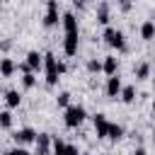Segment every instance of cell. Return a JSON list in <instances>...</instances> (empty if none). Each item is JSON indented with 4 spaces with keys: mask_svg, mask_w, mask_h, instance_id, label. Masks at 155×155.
Wrapping results in <instances>:
<instances>
[{
    "mask_svg": "<svg viewBox=\"0 0 155 155\" xmlns=\"http://www.w3.org/2000/svg\"><path fill=\"white\" fill-rule=\"evenodd\" d=\"M82 121H85V109L78 107V104H73V107L68 104L65 107V126L68 128H78Z\"/></svg>",
    "mask_w": 155,
    "mask_h": 155,
    "instance_id": "obj_1",
    "label": "cell"
},
{
    "mask_svg": "<svg viewBox=\"0 0 155 155\" xmlns=\"http://www.w3.org/2000/svg\"><path fill=\"white\" fill-rule=\"evenodd\" d=\"M104 41H107L111 48H116V51H124V48H126L124 34H121L119 29H114V27H107V29H104Z\"/></svg>",
    "mask_w": 155,
    "mask_h": 155,
    "instance_id": "obj_2",
    "label": "cell"
},
{
    "mask_svg": "<svg viewBox=\"0 0 155 155\" xmlns=\"http://www.w3.org/2000/svg\"><path fill=\"white\" fill-rule=\"evenodd\" d=\"M41 65L46 68V82H48V85H56V82H58L56 56H53V53H46V56H41Z\"/></svg>",
    "mask_w": 155,
    "mask_h": 155,
    "instance_id": "obj_3",
    "label": "cell"
},
{
    "mask_svg": "<svg viewBox=\"0 0 155 155\" xmlns=\"http://www.w3.org/2000/svg\"><path fill=\"white\" fill-rule=\"evenodd\" d=\"M44 24H46V27H56V24H58V2H56V0H48Z\"/></svg>",
    "mask_w": 155,
    "mask_h": 155,
    "instance_id": "obj_4",
    "label": "cell"
},
{
    "mask_svg": "<svg viewBox=\"0 0 155 155\" xmlns=\"http://www.w3.org/2000/svg\"><path fill=\"white\" fill-rule=\"evenodd\" d=\"M63 51H65V56H75V53H78V31H68V34H65Z\"/></svg>",
    "mask_w": 155,
    "mask_h": 155,
    "instance_id": "obj_5",
    "label": "cell"
},
{
    "mask_svg": "<svg viewBox=\"0 0 155 155\" xmlns=\"http://www.w3.org/2000/svg\"><path fill=\"white\" fill-rule=\"evenodd\" d=\"M12 138H15V143H17V145H27V143H34L36 133H34V128H19Z\"/></svg>",
    "mask_w": 155,
    "mask_h": 155,
    "instance_id": "obj_6",
    "label": "cell"
},
{
    "mask_svg": "<svg viewBox=\"0 0 155 155\" xmlns=\"http://www.w3.org/2000/svg\"><path fill=\"white\" fill-rule=\"evenodd\" d=\"M36 143V155H48V148H51V136L48 133H39L34 138Z\"/></svg>",
    "mask_w": 155,
    "mask_h": 155,
    "instance_id": "obj_7",
    "label": "cell"
},
{
    "mask_svg": "<svg viewBox=\"0 0 155 155\" xmlns=\"http://www.w3.org/2000/svg\"><path fill=\"white\" fill-rule=\"evenodd\" d=\"M119 90H121V80L116 75H109V80H107V97H119Z\"/></svg>",
    "mask_w": 155,
    "mask_h": 155,
    "instance_id": "obj_8",
    "label": "cell"
},
{
    "mask_svg": "<svg viewBox=\"0 0 155 155\" xmlns=\"http://www.w3.org/2000/svg\"><path fill=\"white\" fill-rule=\"evenodd\" d=\"M24 63L29 65V70H31V73H34V70H39V68H41V56H39V51H29Z\"/></svg>",
    "mask_w": 155,
    "mask_h": 155,
    "instance_id": "obj_9",
    "label": "cell"
},
{
    "mask_svg": "<svg viewBox=\"0 0 155 155\" xmlns=\"http://www.w3.org/2000/svg\"><path fill=\"white\" fill-rule=\"evenodd\" d=\"M102 70H104L107 75H116V70H119V61H116L114 56H107L104 63H102Z\"/></svg>",
    "mask_w": 155,
    "mask_h": 155,
    "instance_id": "obj_10",
    "label": "cell"
},
{
    "mask_svg": "<svg viewBox=\"0 0 155 155\" xmlns=\"http://www.w3.org/2000/svg\"><path fill=\"white\" fill-rule=\"evenodd\" d=\"M107 126H109V121L104 119V114H97V116H94V131H97L99 138L107 136Z\"/></svg>",
    "mask_w": 155,
    "mask_h": 155,
    "instance_id": "obj_11",
    "label": "cell"
},
{
    "mask_svg": "<svg viewBox=\"0 0 155 155\" xmlns=\"http://www.w3.org/2000/svg\"><path fill=\"white\" fill-rule=\"evenodd\" d=\"M15 70H17L15 61H10V58H2V61H0V75H2V78H10Z\"/></svg>",
    "mask_w": 155,
    "mask_h": 155,
    "instance_id": "obj_12",
    "label": "cell"
},
{
    "mask_svg": "<svg viewBox=\"0 0 155 155\" xmlns=\"http://www.w3.org/2000/svg\"><path fill=\"white\" fill-rule=\"evenodd\" d=\"M63 29H65V34H68V31H78V19H75L73 12L63 15Z\"/></svg>",
    "mask_w": 155,
    "mask_h": 155,
    "instance_id": "obj_13",
    "label": "cell"
},
{
    "mask_svg": "<svg viewBox=\"0 0 155 155\" xmlns=\"http://www.w3.org/2000/svg\"><path fill=\"white\" fill-rule=\"evenodd\" d=\"M97 22H99V24H109V5H107V2H102V5L97 7Z\"/></svg>",
    "mask_w": 155,
    "mask_h": 155,
    "instance_id": "obj_14",
    "label": "cell"
},
{
    "mask_svg": "<svg viewBox=\"0 0 155 155\" xmlns=\"http://www.w3.org/2000/svg\"><path fill=\"white\" fill-rule=\"evenodd\" d=\"M140 36L145 39V41H150L153 36H155V24L148 19V22H143V27H140Z\"/></svg>",
    "mask_w": 155,
    "mask_h": 155,
    "instance_id": "obj_15",
    "label": "cell"
},
{
    "mask_svg": "<svg viewBox=\"0 0 155 155\" xmlns=\"http://www.w3.org/2000/svg\"><path fill=\"white\" fill-rule=\"evenodd\" d=\"M119 94H121V99H124L126 104H131V102L136 99V87H133V85H128V87H121V90H119Z\"/></svg>",
    "mask_w": 155,
    "mask_h": 155,
    "instance_id": "obj_16",
    "label": "cell"
},
{
    "mask_svg": "<svg viewBox=\"0 0 155 155\" xmlns=\"http://www.w3.org/2000/svg\"><path fill=\"white\" fill-rule=\"evenodd\" d=\"M124 136V128L119 126V124H109L107 126V138H111V140H119Z\"/></svg>",
    "mask_w": 155,
    "mask_h": 155,
    "instance_id": "obj_17",
    "label": "cell"
},
{
    "mask_svg": "<svg viewBox=\"0 0 155 155\" xmlns=\"http://www.w3.org/2000/svg\"><path fill=\"white\" fill-rule=\"evenodd\" d=\"M5 102H7V107H19L22 97H19V92H17V90H10V92L5 94Z\"/></svg>",
    "mask_w": 155,
    "mask_h": 155,
    "instance_id": "obj_18",
    "label": "cell"
},
{
    "mask_svg": "<svg viewBox=\"0 0 155 155\" xmlns=\"http://www.w3.org/2000/svg\"><path fill=\"white\" fill-rule=\"evenodd\" d=\"M148 75H150V63H140L136 68V80H148Z\"/></svg>",
    "mask_w": 155,
    "mask_h": 155,
    "instance_id": "obj_19",
    "label": "cell"
},
{
    "mask_svg": "<svg viewBox=\"0 0 155 155\" xmlns=\"http://www.w3.org/2000/svg\"><path fill=\"white\" fill-rule=\"evenodd\" d=\"M0 126L2 128H10L12 126V114L10 111H0Z\"/></svg>",
    "mask_w": 155,
    "mask_h": 155,
    "instance_id": "obj_20",
    "label": "cell"
},
{
    "mask_svg": "<svg viewBox=\"0 0 155 155\" xmlns=\"http://www.w3.org/2000/svg\"><path fill=\"white\" fill-rule=\"evenodd\" d=\"M87 70H90V73H99V70H102V63H99L97 58H90V61H87Z\"/></svg>",
    "mask_w": 155,
    "mask_h": 155,
    "instance_id": "obj_21",
    "label": "cell"
},
{
    "mask_svg": "<svg viewBox=\"0 0 155 155\" xmlns=\"http://www.w3.org/2000/svg\"><path fill=\"white\" fill-rule=\"evenodd\" d=\"M34 82H36L34 73H31V70H29V73H24V78H22V85H24V87H34Z\"/></svg>",
    "mask_w": 155,
    "mask_h": 155,
    "instance_id": "obj_22",
    "label": "cell"
},
{
    "mask_svg": "<svg viewBox=\"0 0 155 155\" xmlns=\"http://www.w3.org/2000/svg\"><path fill=\"white\" fill-rule=\"evenodd\" d=\"M51 145H53V153H56V155H63V153H65V143H63L61 138H56Z\"/></svg>",
    "mask_w": 155,
    "mask_h": 155,
    "instance_id": "obj_23",
    "label": "cell"
},
{
    "mask_svg": "<svg viewBox=\"0 0 155 155\" xmlns=\"http://www.w3.org/2000/svg\"><path fill=\"white\" fill-rule=\"evenodd\" d=\"M68 104H70V94L68 92H61L58 94V107H68Z\"/></svg>",
    "mask_w": 155,
    "mask_h": 155,
    "instance_id": "obj_24",
    "label": "cell"
},
{
    "mask_svg": "<svg viewBox=\"0 0 155 155\" xmlns=\"http://www.w3.org/2000/svg\"><path fill=\"white\" fill-rule=\"evenodd\" d=\"M63 155H82V153H80L75 145H68V143H65V153H63Z\"/></svg>",
    "mask_w": 155,
    "mask_h": 155,
    "instance_id": "obj_25",
    "label": "cell"
},
{
    "mask_svg": "<svg viewBox=\"0 0 155 155\" xmlns=\"http://www.w3.org/2000/svg\"><path fill=\"white\" fill-rule=\"evenodd\" d=\"M5 155H29V153H27L24 148H15V150H7Z\"/></svg>",
    "mask_w": 155,
    "mask_h": 155,
    "instance_id": "obj_26",
    "label": "cell"
},
{
    "mask_svg": "<svg viewBox=\"0 0 155 155\" xmlns=\"http://www.w3.org/2000/svg\"><path fill=\"white\" fill-rule=\"evenodd\" d=\"M56 70H58V75H61V73H65V63H61V61H56Z\"/></svg>",
    "mask_w": 155,
    "mask_h": 155,
    "instance_id": "obj_27",
    "label": "cell"
},
{
    "mask_svg": "<svg viewBox=\"0 0 155 155\" xmlns=\"http://www.w3.org/2000/svg\"><path fill=\"white\" fill-rule=\"evenodd\" d=\"M133 155H148V153H145V148H136V153H133Z\"/></svg>",
    "mask_w": 155,
    "mask_h": 155,
    "instance_id": "obj_28",
    "label": "cell"
},
{
    "mask_svg": "<svg viewBox=\"0 0 155 155\" xmlns=\"http://www.w3.org/2000/svg\"><path fill=\"white\" fill-rule=\"evenodd\" d=\"M75 7H85V0H75Z\"/></svg>",
    "mask_w": 155,
    "mask_h": 155,
    "instance_id": "obj_29",
    "label": "cell"
},
{
    "mask_svg": "<svg viewBox=\"0 0 155 155\" xmlns=\"http://www.w3.org/2000/svg\"><path fill=\"white\" fill-rule=\"evenodd\" d=\"M119 2L124 5V10H128V7H131V5H128V0H119Z\"/></svg>",
    "mask_w": 155,
    "mask_h": 155,
    "instance_id": "obj_30",
    "label": "cell"
}]
</instances>
